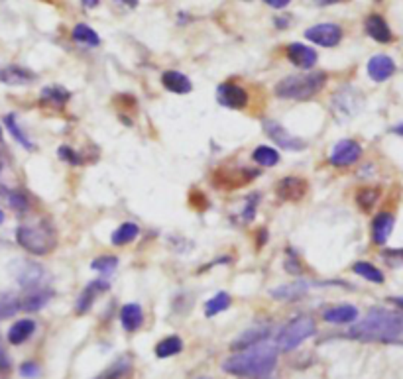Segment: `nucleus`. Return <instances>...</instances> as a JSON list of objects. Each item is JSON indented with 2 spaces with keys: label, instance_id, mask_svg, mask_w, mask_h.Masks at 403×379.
Instances as JSON below:
<instances>
[{
  "label": "nucleus",
  "instance_id": "obj_18",
  "mask_svg": "<svg viewBox=\"0 0 403 379\" xmlns=\"http://www.w3.org/2000/svg\"><path fill=\"white\" fill-rule=\"evenodd\" d=\"M395 73V63L390 56H384L378 53L368 61V75L370 79L376 81V83H384L388 81Z\"/></svg>",
  "mask_w": 403,
  "mask_h": 379
},
{
  "label": "nucleus",
  "instance_id": "obj_5",
  "mask_svg": "<svg viewBox=\"0 0 403 379\" xmlns=\"http://www.w3.org/2000/svg\"><path fill=\"white\" fill-rule=\"evenodd\" d=\"M317 330V324L313 321V317L309 314H299L277 332L276 348H279L281 352H291L297 346H301L307 338H311Z\"/></svg>",
  "mask_w": 403,
  "mask_h": 379
},
{
  "label": "nucleus",
  "instance_id": "obj_2",
  "mask_svg": "<svg viewBox=\"0 0 403 379\" xmlns=\"http://www.w3.org/2000/svg\"><path fill=\"white\" fill-rule=\"evenodd\" d=\"M276 364L277 348L268 342H262V344L227 357L222 362V369L238 378H265L274 371Z\"/></svg>",
  "mask_w": 403,
  "mask_h": 379
},
{
  "label": "nucleus",
  "instance_id": "obj_20",
  "mask_svg": "<svg viewBox=\"0 0 403 379\" xmlns=\"http://www.w3.org/2000/svg\"><path fill=\"white\" fill-rule=\"evenodd\" d=\"M71 101V92L59 85H54V87H46L42 94H40V104L42 108H54V110H63L65 104Z\"/></svg>",
  "mask_w": 403,
  "mask_h": 379
},
{
  "label": "nucleus",
  "instance_id": "obj_11",
  "mask_svg": "<svg viewBox=\"0 0 403 379\" xmlns=\"http://www.w3.org/2000/svg\"><path fill=\"white\" fill-rule=\"evenodd\" d=\"M217 101L220 106L231 110H242L248 104V91L236 83H222L217 89Z\"/></svg>",
  "mask_w": 403,
  "mask_h": 379
},
{
  "label": "nucleus",
  "instance_id": "obj_39",
  "mask_svg": "<svg viewBox=\"0 0 403 379\" xmlns=\"http://www.w3.org/2000/svg\"><path fill=\"white\" fill-rule=\"evenodd\" d=\"M16 312H20V299L0 297V319H8Z\"/></svg>",
  "mask_w": 403,
  "mask_h": 379
},
{
  "label": "nucleus",
  "instance_id": "obj_13",
  "mask_svg": "<svg viewBox=\"0 0 403 379\" xmlns=\"http://www.w3.org/2000/svg\"><path fill=\"white\" fill-rule=\"evenodd\" d=\"M110 289V281L108 279H92L91 283L87 285V287L81 291V295L75 301V312L77 314H85V312H89L91 307L94 305V301L99 299V295H103Z\"/></svg>",
  "mask_w": 403,
  "mask_h": 379
},
{
  "label": "nucleus",
  "instance_id": "obj_56",
  "mask_svg": "<svg viewBox=\"0 0 403 379\" xmlns=\"http://www.w3.org/2000/svg\"><path fill=\"white\" fill-rule=\"evenodd\" d=\"M201 379H208V378H201Z\"/></svg>",
  "mask_w": 403,
  "mask_h": 379
},
{
  "label": "nucleus",
  "instance_id": "obj_22",
  "mask_svg": "<svg viewBox=\"0 0 403 379\" xmlns=\"http://www.w3.org/2000/svg\"><path fill=\"white\" fill-rule=\"evenodd\" d=\"M393 224H395L393 214H390V212L378 214L374 219V222H372V240H374V244L384 246L386 242L390 240V236H392L393 232Z\"/></svg>",
  "mask_w": 403,
  "mask_h": 379
},
{
  "label": "nucleus",
  "instance_id": "obj_44",
  "mask_svg": "<svg viewBox=\"0 0 403 379\" xmlns=\"http://www.w3.org/2000/svg\"><path fill=\"white\" fill-rule=\"evenodd\" d=\"M286 271L291 273V276H301V271H303V267H301L297 255H293L291 252H289V258L286 260Z\"/></svg>",
  "mask_w": 403,
  "mask_h": 379
},
{
  "label": "nucleus",
  "instance_id": "obj_40",
  "mask_svg": "<svg viewBox=\"0 0 403 379\" xmlns=\"http://www.w3.org/2000/svg\"><path fill=\"white\" fill-rule=\"evenodd\" d=\"M381 260L390 267H403V248H388L381 252Z\"/></svg>",
  "mask_w": 403,
  "mask_h": 379
},
{
  "label": "nucleus",
  "instance_id": "obj_19",
  "mask_svg": "<svg viewBox=\"0 0 403 379\" xmlns=\"http://www.w3.org/2000/svg\"><path fill=\"white\" fill-rule=\"evenodd\" d=\"M161 85H163L165 91L173 92V94H189V92L193 91V83L181 71H163Z\"/></svg>",
  "mask_w": 403,
  "mask_h": 379
},
{
  "label": "nucleus",
  "instance_id": "obj_33",
  "mask_svg": "<svg viewBox=\"0 0 403 379\" xmlns=\"http://www.w3.org/2000/svg\"><path fill=\"white\" fill-rule=\"evenodd\" d=\"M132 371V362L128 357L116 360L110 368H106L97 379H126Z\"/></svg>",
  "mask_w": 403,
  "mask_h": 379
},
{
  "label": "nucleus",
  "instance_id": "obj_9",
  "mask_svg": "<svg viewBox=\"0 0 403 379\" xmlns=\"http://www.w3.org/2000/svg\"><path fill=\"white\" fill-rule=\"evenodd\" d=\"M343 28L338 24L324 22L315 24L309 30H305V37L321 47H336L343 42Z\"/></svg>",
  "mask_w": 403,
  "mask_h": 379
},
{
  "label": "nucleus",
  "instance_id": "obj_15",
  "mask_svg": "<svg viewBox=\"0 0 403 379\" xmlns=\"http://www.w3.org/2000/svg\"><path fill=\"white\" fill-rule=\"evenodd\" d=\"M272 334V326L270 324H256V326H250L248 330L244 332L232 342V350L234 352H242V350H248V348H254V346L262 344L270 338Z\"/></svg>",
  "mask_w": 403,
  "mask_h": 379
},
{
  "label": "nucleus",
  "instance_id": "obj_51",
  "mask_svg": "<svg viewBox=\"0 0 403 379\" xmlns=\"http://www.w3.org/2000/svg\"><path fill=\"white\" fill-rule=\"evenodd\" d=\"M392 132H393V134H397V136H402V138H403V124H397V126H393Z\"/></svg>",
  "mask_w": 403,
  "mask_h": 379
},
{
  "label": "nucleus",
  "instance_id": "obj_46",
  "mask_svg": "<svg viewBox=\"0 0 403 379\" xmlns=\"http://www.w3.org/2000/svg\"><path fill=\"white\" fill-rule=\"evenodd\" d=\"M274 24H276L279 30H286L289 26V16H277L276 20H274Z\"/></svg>",
  "mask_w": 403,
  "mask_h": 379
},
{
  "label": "nucleus",
  "instance_id": "obj_53",
  "mask_svg": "<svg viewBox=\"0 0 403 379\" xmlns=\"http://www.w3.org/2000/svg\"><path fill=\"white\" fill-rule=\"evenodd\" d=\"M2 222H4V212L0 210V224H2Z\"/></svg>",
  "mask_w": 403,
  "mask_h": 379
},
{
  "label": "nucleus",
  "instance_id": "obj_21",
  "mask_svg": "<svg viewBox=\"0 0 403 379\" xmlns=\"http://www.w3.org/2000/svg\"><path fill=\"white\" fill-rule=\"evenodd\" d=\"M35 75L26 67L20 65H8L4 69H0V83L4 85H12V87H22V85H30L34 83Z\"/></svg>",
  "mask_w": 403,
  "mask_h": 379
},
{
  "label": "nucleus",
  "instance_id": "obj_48",
  "mask_svg": "<svg viewBox=\"0 0 403 379\" xmlns=\"http://www.w3.org/2000/svg\"><path fill=\"white\" fill-rule=\"evenodd\" d=\"M118 4H124V6H128V8H136L140 4V0H116Z\"/></svg>",
  "mask_w": 403,
  "mask_h": 379
},
{
  "label": "nucleus",
  "instance_id": "obj_38",
  "mask_svg": "<svg viewBox=\"0 0 403 379\" xmlns=\"http://www.w3.org/2000/svg\"><path fill=\"white\" fill-rule=\"evenodd\" d=\"M8 205L16 212H26L30 208V199L24 191H12V193H8Z\"/></svg>",
  "mask_w": 403,
  "mask_h": 379
},
{
  "label": "nucleus",
  "instance_id": "obj_26",
  "mask_svg": "<svg viewBox=\"0 0 403 379\" xmlns=\"http://www.w3.org/2000/svg\"><path fill=\"white\" fill-rule=\"evenodd\" d=\"M54 297V293L51 291H30L28 295H24L22 299H20V310L24 312H38V310H42L46 307L47 303L51 301Z\"/></svg>",
  "mask_w": 403,
  "mask_h": 379
},
{
  "label": "nucleus",
  "instance_id": "obj_17",
  "mask_svg": "<svg viewBox=\"0 0 403 379\" xmlns=\"http://www.w3.org/2000/svg\"><path fill=\"white\" fill-rule=\"evenodd\" d=\"M364 30L378 44H390L393 40L392 28L388 26V22L381 18L380 14H370L366 22H364Z\"/></svg>",
  "mask_w": 403,
  "mask_h": 379
},
{
  "label": "nucleus",
  "instance_id": "obj_8",
  "mask_svg": "<svg viewBox=\"0 0 403 379\" xmlns=\"http://www.w3.org/2000/svg\"><path fill=\"white\" fill-rule=\"evenodd\" d=\"M264 132L268 134V138L272 140L276 146H279L281 150L288 151H303L307 148V142L305 140L297 138L289 132L288 128L281 126L276 120H264Z\"/></svg>",
  "mask_w": 403,
  "mask_h": 379
},
{
  "label": "nucleus",
  "instance_id": "obj_29",
  "mask_svg": "<svg viewBox=\"0 0 403 379\" xmlns=\"http://www.w3.org/2000/svg\"><path fill=\"white\" fill-rule=\"evenodd\" d=\"M181 350H183V340L173 334V336H167V338H163V340H160L156 344V356L160 357V360H165V357L181 354Z\"/></svg>",
  "mask_w": 403,
  "mask_h": 379
},
{
  "label": "nucleus",
  "instance_id": "obj_47",
  "mask_svg": "<svg viewBox=\"0 0 403 379\" xmlns=\"http://www.w3.org/2000/svg\"><path fill=\"white\" fill-rule=\"evenodd\" d=\"M260 234H258V248H262V244H265V240H268V230L262 228L258 230Z\"/></svg>",
  "mask_w": 403,
  "mask_h": 379
},
{
  "label": "nucleus",
  "instance_id": "obj_4",
  "mask_svg": "<svg viewBox=\"0 0 403 379\" xmlns=\"http://www.w3.org/2000/svg\"><path fill=\"white\" fill-rule=\"evenodd\" d=\"M16 242L26 252L47 255L58 246V234L49 220H38L34 224H22L16 230Z\"/></svg>",
  "mask_w": 403,
  "mask_h": 379
},
{
  "label": "nucleus",
  "instance_id": "obj_25",
  "mask_svg": "<svg viewBox=\"0 0 403 379\" xmlns=\"http://www.w3.org/2000/svg\"><path fill=\"white\" fill-rule=\"evenodd\" d=\"M35 332V322L32 319H20L8 328V342L12 346L24 344Z\"/></svg>",
  "mask_w": 403,
  "mask_h": 379
},
{
  "label": "nucleus",
  "instance_id": "obj_49",
  "mask_svg": "<svg viewBox=\"0 0 403 379\" xmlns=\"http://www.w3.org/2000/svg\"><path fill=\"white\" fill-rule=\"evenodd\" d=\"M81 2H83V6H85V8H97L101 0H81Z\"/></svg>",
  "mask_w": 403,
  "mask_h": 379
},
{
  "label": "nucleus",
  "instance_id": "obj_45",
  "mask_svg": "<svg viewBox=\"0 0 403 379\" xmlns=\"http://www.w3.org/2000/svg\"><path fill=\"white\" fill-rule=\"evenodd\" d=\"M262 2H265V4H268V6H272V8H276V10H281V8L289 6V2H291V0H262Z\"/></svg>",
  "mask_w": 403,
  "mask_h": 379
},
{
  "label": "nucleus",
  "instance_id": "obj_42",
  "mask_svg": "<svg viewBox=\"0 0 403 379\" xmlns=\"http://www.w3.org/2000/svg\"><path fill=\"white\" fill-rule=\"evenodd\" d=\"M58 155L63 161H67L69 165H81L83 163V158L73 148H69V146H61L58 150Z\"/></svg>",
  "mask_w": 403,
  "mask_h": 379
},
{
  "label": "nucleus",
  "instance_id": "obj_43",
  "mask_svg": "<svg viewBox=\"0 0 403 379\" xmlns=\"http://www.w3.org/2000/svg\"><path fill=\"white\" fill-rule=\"evenodd\" d=\"M20 376L28 379H34L40 376V366L35 362H24L20 366Z\"/></svg>",
  "mask_w": 403,
  "mask_h": 379
},
{
  "label": "nucleus",
  "instance_id": "obj_37",
  "mask_svg": "<svg viewBox=\"0 0 403 379\" xmlns=\"http://www.w3.org/2000/svg\"><path fill=\"white\" fill-rule=\"evenodd\" d=\"M118 267V258L116 255H101L97 260H92L91 269L94 271H101V273H110Z\"/></svg>",
  "mask_w": 403,
  "mask_h": 379
},
{
  "label": "nucleus",
  "instance_id": "obj_50",
  "mask_svg": "<svg viewBox=\"0 0 403 379\" xmlns=\"http://www.w3.org/2000/svg\"><path fill=\"white\" fill-rule=\"evenodd\" d=\"M336 2H340V0H315V4H319V6H331Z\"/></svg>",
  "mask_w": 403,
  "mask_h": 379
},
{
  "label": "nucleus",
  "instance_id": "obj_12",
  "mask_svg": "<svg viewBox=\"0 0 403 379\" xmlns=\"http://www.w3.org/2000/svg\"><path fill=\"white\" fill-rule=\"evenodd\" d=\"M362 155V146L356 140H340L331 151L329 161L334 167H348L352 163H356Z\"/></svg>",
  "mask_w": 403,
  "mask_h": 379
},
{
  "label": "nucleus",
  "instance_id": "obj_30",
  "mask_svg": "<svg viewBox=\"0 0 403 379\" xmlns=\"http://www.w3.org/2000/svg\"><path fill=\"white\" fill-rule=\"evenodd\" d=\"M140 236V228L138 224H134V222H124V224H120L118 228L113 232V244L115 246H128V244H132V242L136 240Z\"/></svg>",
  "mask_w": 403,
  "mask_h": 379
},
{
  "label": "nucleus",
  "instance_id": "obj_32",
  "mask_svg": "<svg viewBox=\"0 0 403 379\" xmlns=\"http://www.w3.org/2000/svg\"><path fill=\"white\" fill-rule=\"evenodd\" d=\"M232 305V299L229 293H224V291H220L217 293L215 297H211V299L205 303V314H207L208 319L211 317H217L220 312H224V310L229 309Z\"/></svg>",
  "mask_w": 403,
  "mask_h": 379
},
{
  "label": "nucleus",
  "instance_id": "obj_41",
  "mask_svg": "<svg viewBox=\"0 0 403 379\" xmlns=\"http://www.w3.org/2000/svg\"><path fill=\"white\" fill-rule=\"evenodd\" d=\"M260 195L258 193H252V195L246 199V203H244V210L240 212V217L244 222H252L254 217H256V210H258V201Z\"/></svg>",
  "mask_w": 403,
  "mask_h": 379
},
{
  "label": "nucleus",
  "instance_id": "obj_1",
  "mask_svg": "<svg viewBox=\"0 0 403 379\" xmlns=\"http://www.w3.org/2000/svg\"><path fill=\"white\" fill-rule=\"evenodd\" d=\"M346 336L360 342L397 344L403 340V314L397 310L372 309L362 321L348 328Z\"/></svg>",
  "mask_w": 403,
  "mask_h": 379
},
{
  "label": "nucleus",
  "instance_id": "obj_36",
  "mask_svg": "<svg viewBox=\"0 0 403 379\" xmlns=\"http://www.w3.org/2000/svg\"><path fill=\"white\" fill-rule=\"evenodd\" d=\"M380 201V189H374V187H364L356 193V205L364 212H370L372 208L376 207V203Z\"/></svg>",
  "mask_w": 403,
  "mask_h": 379
},
{
  "label": "nucleus",
  "instance_id": "obj_57",
  "mask_svg": "<svg viewBox=\"0 0 403 379\" xmlns=\"http://www.w3.org/2000/svg\"><path fill=\"white\" fill-rule=\"evenodd\" d=\"M400 344H403V340H402V342H400Z\"/></svg>",
  "mask_w": 403,
  "mask_h": 379
},
{
  "label": "nucleus",
  "instance_id": "obj_3",
  "mask_svg": "<svg viewBox=\"0 0 403 379\" xmlns=\"http://www.w3.org/2000/svg\"><path fill=\"white\" fill-rule=\"evenodd\" d=\"M327 73L322 71H311L305 75H289L276 85V96L283 101H309L317 96L327 85Z\"/></svg>",
  "mask_w": 403,
  "mask_h": 379
},
{
  "label": "nucleus",
  "instance_id": "obj_24",
  "mask_svg": "<svg viewBox=\"0 0 403 379\" xmlns=\"http://www.w3.org/2000/svg\"><path fill=\"white\" fill-rule=\"evenodd\" d=\"M322 319L333 324H352L358 319V309L354 305H336L324 310Z\"/></svg>",
  "mask_w": 403,
  "mask_h": 379
},
{
  "label": "nucleus",
  "instance_id": "obj_16",
  "mask_svg": "<svg viewBox=\"0 0 403 379\" xmlns=\"http://www.w3.org/2000/svg\"><path fill=\"white\" fill-rule=\"evenodd\" d=\"M286 58L289 59L291 65L299 67V69H313L315 63H317V51L313 47L299 44V42H293L286 47Z\"/></svg>",
  "mask_w": 403,
  "mask_h": 379
},
{
  "label": "nucleus",
  "instance_id": "obj_23",
  "mask_svg": "<svg viewBox=\"0 0 403 379\" xmlns=\"http://www.w3.org/2000/svg\"><path fill=\"white\" fill-rule=\"evenodd\" d=\"M120 322L126 332H136L144 324V310L138 303H128L120 309Z\"/></svg>",
  "mask_w": 403,
  "mask_h": 379
},
{
  "label": "nucleus",
  "instance_id": "obj_54",
  "mask_svg": "<svg viewBox=\"0 0 403 379\" xmlns=\"http://www.w3.org/2000/svg\"><path fill=\"white\" fill-rule=\"evenodd\" d=\"M0 171H2V155H0Z\"/></svg>",
  "mask_w": 403,
  "mask_h": 379
},
{
  "label": "nucleus",
  "instance_id": "obj_31",
  "mask_svg": "<svg viewBox=\"0 0 403 379\" xmlns=\"http://www.w3.org/2000/svg\"><path fill=\"white\" fill-rule=\"evenodd\" d=\"M4 126H6V130L10 132L12 138L16 140V142L22 146L24 150H35V146L32 144V140L28 138V136H26V132H24L22 128L18 126V122H16V116L14 115L6 116V118H4Z\"/></svg>",
  "mask_w": 403,
  "mask_h": 379
},
{
  "label": "nucleus",
  "instance_id": "obj_7",
  "mask_svg": "<svg viewBox=\"0 0 403 379\" xmlns=\"http://www.w3.org/2000/svg\"><path fill=\"white\" fill-rule=\"evenodd\" d=\"M258 169L250 167H220L213 173V183L220 189H240L258 177Z\"/></svg>",
  "mask_w": 403,
  "mask_h": 379
},
{
  "label": "nucleus",
  "instance_id": "obj_35",
  "mask_svg": "<svg viewBox=\"0 0 403 379\" xmlns=\"http://www.w3.org/2000/svg\"><path fill=\"white\" fill-rule=\"evenodd\" d=\"M352 271H354L356 276L372 281V283H378V285L384 283V273H381L376 265L370 264V262H356V264L352 265Z\"/></svg>",
  "mask_w": 403,
  "mask_h": 379
},
{
  "label": "nucleus",
  "instance_id": "obj_55",
  "mask_svg": "<svg viewBox=\"0 0 403 379\" xmlns=\"http://www.w3.org/2000/svg\"><path fill=\"white\" fill-rule=\"evenodd\" d=\"M0 140H2V130H0Z\"/></svg>",
  "mask_w": 403,
  "mask_h": 379
},
{
  "label": "nucleus",
  "instance_id": "obj_28",
  "mask_svg": "<svg viewBox=\"0 0 403 379\" xmlns=\"http://www.w3.org/2000/svg\"><path fill=\"white\" fill-rule=\"evenodd\" d=\"M71 37H73L77 44H81V46L87 47L101 46V35L97 34L91 26H87V24H77V26L73 28V32H71Z\"/></svg>",
  "mask_w": 403,
  "mask_h": 379
},
{
  "label": "nucleus",
  "instance_id": "obj_34",
  "mask_svg": "<svg viewBox=\"0 0 403 379\" xmlns=\"http://www.w3.org/2000/svg\"><path fill=\"white\" fill-rule=\"evenodd\" d=\"M252 160L260 165V167H276L279 163V153L270 146H258L252 153Z\"/></svg>",
  "mask_w": 403,
  "mask_h": 379
},
{
  "label": "nucleus",
  "instance_id": "obj_27",
  "mask_svg": "<svg viewBox=\"0 0 403 379\" xmlns=\"http://www.w3.org/2000/svg\"><path fill=\"white\" fill-rule=\"evenodd\" d=\"M305 293H307V283H303V281H293V283H288V285H281V287L272 289V291H270L272 299L276 301L303 299Z\"/></svg>",
  "mask_w": 403,
  "mask_h": 379
},
{
  "label": "nucleus",
  "instance_id": "obj_10",
  "mask_svg": "<svg viewBox=\"0 0 403 379\" xmlns=\"http://www.w3.org/2000/svg\"><path fill=\"white\" fill-rule=\"evenodd\" d=\"M14 276H16V281H18L20 287L28 289V291H34L35 287L42 285L46 271H44L42 265L35 264V262L20 260V262L14 264Z\"/></svg>",
  "mask_w": 403,
  "mask_h": 379
},
{
  "label": "nucleus",
  "instance_id": "obj_14",
  "mask_svg": "<svg viewBox=\"0 0 403 379\" xmlns=\"http://www.w3.org/2000/svg\"><path fill=\"white\" fill-rule=\"evenodd\" d=\"M309 191V185L303 177H295V175H289V177H283L281 181H277L276 193L281 201L286 203H297L303 196L307 195Z\"/></svg>",
  "mask_w": 403,
  "mask_h": 379
},
{
  "label": "nucleus",
  "instance_id": "obj_52",
  "mask_svg": "<svg viewBox=\"0 0 403 379\" xmlns=\"http://www.w3.org/2000/svg\"><path fill=\"white\" fill-rule=\"evenodd\" d=\"M390 301H392L393 305H397V307H400V309L403 310V297H392Z\"/></svg>",
  "mask_w": 403,
  "mask_h": 379
},
{
  "label": "nucleus",
  "instance_id": "obj_6",
  "mask_svg": "<svg viewBox=\"0 0 403 379\" xmlns=\"http://www.w3.org/2000/svg\"><path fill=\"white\" fill-rule=\"evenodd\" d=\"M362 106H364V94L350 85L340 87L331 99V110L340 122L354 118L362 110Z\"/></svg>",
  "mask_w": 403,
  "mask_h": 379
}]
</instances>
